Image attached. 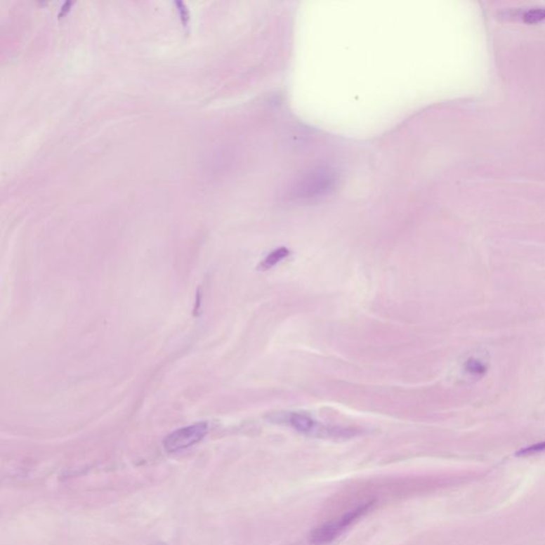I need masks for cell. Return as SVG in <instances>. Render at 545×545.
I'll return each mask as SVG.
<instances>
[{
	"label": "cell",
	"mask_w": 545,
	"mask_h": 545,
	"mask_svg": "<svg viewBox=\"0 0 545 545\" xmlns=\"http://www.w3.org/2000/svg\"><path fill=\"white\" fill-rule=\"evenodd\" d=\"M274 421L284 423L303 435H313L317 438H328V439H346L355 435L352 429L339 428V427H328L319 424L310 416L301 412H282L274 416Z\"/></svg>",
	"instance_id": "obj_1"
},
{
	"label": "cell",
	"mask_w": 545,
	"mask_h": 545,
	"mask_svg": "<svg viewBox=\"0 0 545 545\" xmlns=\"http://www.w3.org/2000/svg\"><path fill=\"white\" fill-rule=\"evenodd\" d=\"M336 172L330 167L313 169L295 185L292 196L296 199L310 200L322 197L334 189L336 185Z\"/></svg>",
	"instance_id": "obj_2"
},
{
	"label": "cell",
	"mask_w": 545,
	"mask_h": 545,
	"mask_svg": "<svg viewBox=\"0 0 545 545\" xmlns=\"http://www.w3.org/2000/svg\"><path fill=\"white\" fill-rule=\"evenodd\" d=\"M373 504L374 501H367V503L358 506L355 509L348 511L346 515H343L334 521L326 522V523L317 526L309 534V541L315 545H324L332 542L348 526L352 525L355 521L365 516V513H369Z\"/></svg>",
	"instance_id": "obj_3"
},
{
	"label": "cell",
	"mask_w": 545,
	"mask_h": 545,
	"mask_svg": "<svg viewBox=\"0 0 545 545\" xmlns=\"http://www.w3.org/2000/svg\"><path fill=\"white\" fill-rule=\"evenodd\" d=\"M209 431L207 423L200 422L191 426L177 429L165 438L163 445L169 453H176L193 447L202 441Z\"/></svg>",
	"instance_id": "obj_4"
},
{
	"label": "cell",
	"mask_w": 545,
	"mask_h": 545,
	"mask_svg": "<svg viewBox=\"0 0 545 545\" xmlns=\"http://www.w3.org/2000/svg\"><path fill=\"white\" fill-rule=\"evenodd\" d=\"M290 254L291 251L286 249V247H280V249H275L263 260V262L260 264V268H261V270H270L272 266H275L276 264L288 258Z\"/></svg>",
	"instance_id": "obj_5"
},
{
	"label": "cell",
	"mask_w": 545,
	"mask_h": 545,
	"mask_svg": "<svg viewBox=\"0 0 545 545\" xmlns=\"http://www.w3.org/2000/svg\"><path fill=\"white\" fill-rule=\"evenodd\" d=\"M524 22L527 24H536L545 20V8H534V9L528 10L524 13Z\"/></svg>",
	"instance_id": "obj_6"
},
{
	"label": "cell",
	"mask_w": 545,
	"mask_h": 545,
	"mask_svg": "<svg viewBox=\"0 0 545 545\" xmlns=\"http://www.w3.org/2000/svg\"><path fill=\"white\" fill-rule=\"evenodd\" d=\"M545 451V443H539V445H532V447H527V449H522L517 455H530V454L540 453V452Z\"/></svg>",
	"instance_id": "obj_7"
},
{
	"label": "cell",
	"mask_w": 545,
	"mask_h": 545,
	"mask_svg": "<svg viewBox=\"0 0 545 545\" xmlns=\"http://www.w3.org/2000/svg\"><path fill=\"white\" fill-rule=\"evenodd\" d=\"M72 5V3H65L64 4L63 8H62V12L59 14V16H62L64 14V12L67 11V8L70 9V6Z\"/></svg>",
	"instance_id": "obj_8"
},
{
	"label": "cell",
	"mask_w": 545,
	"mask_h": 545,
	"mask_svg": "<svg viewBox=\"0 0 545 545\" xmlns=\"http://www.w3.org/2000/svg\"><path fill=\"white\" fill-rule=\"evenodd\" d=\"M156 545H166V544H162V543H160V544H156Z\"/></svg>",
	"instance_id": "obj_9"
}]
</instances>
